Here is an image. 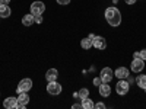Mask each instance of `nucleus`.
<instances>
[{
	"mask_svg": "<svg viewBox=\"0 0 146 109\" xmlns=\"http://www.w3.org/2000/svg\"><path fill=\"white\" fill-rule=\"evenodd\" d=\"M105 20L108 22L110 26L117 28L121 23V12L115 6H110L105 9Z\"/></svg>",
	"mask_w": 146,
	"mask_h": 109,
	"instance_id": "1",
	"label": "nucleus"
},
{
	"mask_svg": "<svg viewBox=\"0 0 146 109\" xmlns=\"http://www.w3.org/2000/svg\"><path fill=\"white\" fill-rule=\"evenodd\" d=\"M129 89H130V84L127 83V80H126V79H118V83L115 84V92H117V95L124 96V95L129 93Z\"/></svg>",
	"mask_w": 146,
	"mask_h": 109,
	"instance_id": "2",
	"label": "nucleus"
},
{
	"mask_svg": "<svg viewBox=\"0 0 146 109\" xmlns=\"http://www.w3.org/2000/svg\"><path fill=\"white\" fill-rule=\"evenodd\" d=\"M62 90H63V86L60 84L57 80H54V81H48V84H47V92L50 93V95H53V96H58L60 93H62Z\"/></svg>",
	"mask_w": 146,
	"mask_h": 109,
	"instance_id": "3",
	"label": "nucleus"
},
{
	"mask_svg": "<svg viewBox=\"0 0 146 109\" xmlns=\"http://www.w3.org/2000/svg\"><path fill=\"white\" fill-rule=\"evenodd\" d=\"M100 77H101L102 83H111V80L114 79V71L110 67H104L100 73Z\"/></svg>",
	"mask_w": 146,
	"mask_h": 109,
	"instance_id": "4",
	"label": "nucleus"
},
{
	"mask_svg": "<svg viewBox=\"0 0 146 109\" xmlns=\"http://www.w3.org/2000/svg\"><path fill=\"white\" fill-rule=\"evenodd\" d=\"M31 89H32V80L31 79H22L18 84V87H16V92L19 95L22 92H29Z\"/></svg>",
	"mask_w": 146,
	"mask_h": 109,
	"instance_id": "5",
	"label": "nucleus"
},
{
	"mask_svg": "<svg viewBox=\"0 0 146 109\" xmlns=\"http://www.w3.org/2000/svg\"><path fill=\"white\" fill-rule=\"evenodd\" d=\"M31 13L34 15V16H36V15H42L44 12H45V5L42 3V2H34L32 5H31Z\"/></svg>",
	"mask_w": 146,
	"mask_h": 109,
	"instance_id": "6",
	"label": "nucleus"
},
{
	"mask_svg": "<svg viewBox=\"0 0 146 109\" xmlns=\"http://www.w3.org/2000/svg\"><path fill=\"white\" fill-rule=\"evenodd\" d=\"M145 68V60H142L140 57L139 58H133L131 61V71L133 73H142Z\"/></svg>",
	"mask_w": 146,
	"mask_h": 109,
	"instance_id": "7",
	"label": "nucleus"
},
{
	"mask_svg": "<svg viewBox=\"0 0 146 109\" xmlns=\"http://www.w3.org/2000/svg\"><path fill=\"white\" fill-rule=\"evenodd\" d=\"M92 47H95L96 50H105L107 48V39L104 38V36L95 35V38L92 39Z\"/></svg>",
	"mask_w": 146,
	"mask_h": 109,
	"instance_id": "8",
	"label": "nucleus"
},
{
	"mask_svg": "<svg viewBox=\"0 0 146 109\" xmlns=\"http://www.w3.org/2000/svg\"><path fill=\"white\" fill-rule=\"evenodd\" d=\"M16 100H18V108H25V106L29 103V95H28V92L19 93V96L16 98Z\"/></svg>",
	"mask_w": 146,
	"mask_h": 109,
	"instance_id": "9",
	"label": "nucleus"
},
{
	"mask_svg": "<svg viewBox=\"0 0 146 109\" xmlns=\"http://www.w3.org/2000/svg\"><path fill=\"white\" fill-rule=\"evenodd\" d=\"M3 106L6 109H16L18 108V100L16 98H13V96H10V98H6L3 100Z\"/></svg>",
	"mask_w": 146,
	"mask_h": 109,
	"instance_id": "10",
	"label": "nucleus"
},
{
	"mask_svg": "<svg viewBox=\"0 0 146 109\" xmlns=\"http://www.w3.org/2000/svg\"><path fill=\"white\" fill-rule=\"evenodd\" d=\"M129 74H130V70L127 67H118L114 71V77H117V79H126Z\"/></svg>",
	"mask_w": 146,
	"mask_h": 109,
	"instance_id": "11",
	"label": "nucleus"
},
{
	"mask_svg": "<svg viewBox=\"0 0 146 109\" xmlns=\"http://www.w3.org/2000/svg\"><path fill=\"white\" fill-rule=\"evenodd\" d=\"M58 79V71L57 68H50V70H47L45 73V80L47 81H54Z\"/></svg>",
	"mask_w": 146,
	"mask_h": 109,
	"instance_id": "12",
	"label": "nucleus"
},
{
	"mask_svg": "<svg viewBox=\"0 0 146 109\" xmlns=\"http://www.w3.org/2000/svg\"><path fill=\"white\" fill-rule=\"evenodd\" d=\"M100 95L102 98H108L111 95V87H110V83H101L100 86Z\"/></svg>",
	"mask_w": 146,
	"mask_h": 109,
	"instance_id": "13",
	"label": "nucleus"
},
{
	"mask_svg": "<svg viewBox=\"0 0 146 109\" xmlns=\"http://www.w3.org/2000/svg\"><path fill=\"white\" fill-rule=\"evenodd\" d=\"M12 13V10L9 7V5L3 3V5H0V18H3V19H7Z\"/></svg>",
	"mask_w": 146,
	"mask_h": 109,
	"instance_id": "14",
	"label": "nucleus"
},
{
	"mask_svg": "<svg viewBox=\"0 0 146 109\" xmlns=\"http://www.w3.org/2000/svg\"><path fill=\"white\" fill-rule=\"evenodd\" d=\"M34 22H35V16L32 13H27L22 16V25L23 26H31Z\"/></svg>",
	"mask_w": 146,
	"mask_h": 109,
	"instance_id": "15",
	"label": "nucleus"
},
{
	"mask_svg": "<svg viewBox=\"0 0 146 109\" xmlns=\"http://www.w3.org/2000/svg\"><path fill=\"white\" fill-rule=\"evenodd\" d=\"M82 108H83V109H94V108H95V103H94V100L89 99V98H83V99H82Z\"/></svg>",
	"mask_w": 146,
	"mask_h": 109,
	"instance_id": "16",
	"label": "nucleus"
},
{
	"mask_svg": "<svg viewBox=\"0 0 146 109\" xmlns=\"http://www.w3.org/2000/svg\"><path fill=\"white\" fill-rule=\"evenodd\" d=\"M136 84L140 89H145L146 87V74H139L136 77Z\"/></svg>",
	"mask_w": 146,
	"mask_h": 109,
	"instance_id": "17",
	"label": "nucleus"
},
{
	"mask_svg": "<svg viewBox=\"0 0 146 109\" xmlns=\"http://www.w3.org/2000/svg\"><path fill=\"white\" fill-rule=\"evenodd\" d=\"M80 47L83 48V50H91V48H92V39L91 38L80 39Z\"/></svg>",
	"mask_w": 146,
	"mask_h": 109,
	"instance_id": "18",
	"label": "nucleus"
},
{
	"mask_svg": "<svg viewBox=\"0 0 146 109\" xmlns=\"http://www.w3.org/2000/svg\"><path fill=\"white\" fill-rule=\"evenodd\" d=\"M78 95H79V99H83V98H88L89 96V90L86 89V87H82L79 92H78Z\"/></svg>",
	"mask_w": 146,
	"mask_h": 109,
	"instance_id": "19",
	"label": "nucleus"
},
{
	"mask_svg": "<svg viewBox=\"0 0 146 109\" xmlns=\"http://www.w3.org/2000/svg\"><path fill=\"white\" fill-rule=\"evenodd\" d=\"M56 2H57V5H60V6H67V5H70L72 0H56Z\"/></svg>",
	"mask_w": 146,
	"mask_h": 109,
	"instance_id": "20",
	"label": "nucleus"
},
{
	"mask_svg": "<svg viewBox=\"0 0 146 109\" xmlns=\"http://www.w3.org/2000/svg\"><path fill=\"white\" fill-rule=\"evenodd\" d=\"M101 83H102V80H101V77H95L94 79V84H95V86H101Z\"/></svg>",
	"mask_w": 146,
	"mask_h": 109,
	"instance_id": "21",
	"label": "nucleus"
},
{
	"mask_svg": "<svg viewBox=\"0 0 146 109\" xmlns=\"http://www.w3.org/2000/svg\"><path fill=\"white\" fill-rule=\"evenodd\" d=\"M95 108H96V109H105L107 106H105V103H102V102H98V103H95Z\"/></svg>",
	"mask_w": 146,
	"mask_h": 109,
	"instance_id": "22",
	"label": "nucleus"
},
{
	"mask_svg": "<svg viewBox=\"0 0 146 109\" xmlns=\"http://www.w3.org/2000/svg\"><path fill=\"white\" fill-rule=\"evenodd\" d=\"M42 20H44L42 19V15H36L35 16V23H42Z\"/></svg>",
	"mask_w": 146,
	"mask_h": 109,
	"instance_id": "23",
	"label": "nucleus"
},
{
	"mask_svg": "<svg viewBox=\"0 0 146 109\" xmlns=\"http://www.w3.org/2000/svg\"><path fill=\"white\" fill-rule=\"evenodd\" d=\"M139 53H140V58L146 61V48H143V50H142V51H139Z\"/></svg>",
	"mask_w": 146,
	"mask_h": 109,
	"instance_id": "24",
	"label": "nucleus"
},
{
	"mask_svg": "<svg viewBox=\"0 0 146 109\" xmlns=\"http://www.w3.org/2000/svg\"><path fill=\"white\" fill-rule=\"evenodd\" d=\"M126 80H127V83H129V84H133V83H135V81H136V80H135V79H133V77H131L130 74H129V76L126 77Z\"/></svg>",
	"mask_w": 146,
	"mask_h": 109,
	"instance_id": "25",
	"label": "nucleus"
},
{
	"mask_svg": "<svg viewBox=\"0 0 146 109\" xmlns=\"http://www.w3.org/2000/svg\"><path fill=\"white\" fill-rule=\"evenodd\" d=\"M137 2V0H124V3L126 5H129V6H131V5H135Z\"/></svg>",
	"mask_w": 146,
	"mask_h": 109,
	"instance_id": "26",
	"label": "nucleus"
},
{
	"mask_svg": "<svg viewBox=\"0 0 146 109\" xmlns=\"http://www.w3.org/2000/svg\"><path fill=\"white\" fill-rule=\"evenodd\" d=\"M82 108V103H75V105H72V109H80Z\"/></svg>",
	"mask_w": 146,
	"mask_h": 109,
	"instance_id": "27",
	"label": "nucleus"
},
{
	"mask_svg": "<svg viewBox=\"0 0 146 109\" xmlns=\"http://www.w3.org/2000/svg\"><path fill=\"white\" fill-rule=\"evenodd\" d=\"M139 57H140V53H139V51L133 53V58H139Z\"/></svg>",
	"mask_w": 146,
	"mask_h": 109,
	"instance_id": "28",
	"label": "nucleus"
},
{
	"mask_svg": "<svg viewBox=\"0 0 146 109\" xmlns=\"http://www.w3.org/2000/svg\"><path fill=\"white\" fill-rule=\"evenodd\" d=\"M73 98H75V99H79V95H78V92H76V93H73Z\"/></svg>",
	"mask_w": 146,
	"mask_h": 109,
	"instance_id": "29",
	"label": "nucleus"
},
{
	"mask_svg": "<svg viewBox=\"0 0 146 109\" xmlns=\"http://www.w3.org/2000/svg\"><path fill=\"white\" fill-rule=\"evenodd\" d=\"M9 2H10V0H3V3H6V5H7Z\"/></svg>",
	"mask_w": 146,
	"mask_h": 109,
	"instance_id": "30",
	"label": "nucleus"
},
{
	"mask_svg": "<svg viewBox=\"0 0 146 109\" xmlns=\"http://www.w3.org/2000/svg\"><path fill=\"white\" fill-rule=\"evenodd\" d=\"M0 5H3V0H0Z\"/></svg>",
	"mask_w": 146,
	"mask_h": 109,
	"instance_id": "31",
	"label": "nucleus"
},
{
	"mask_svg": "<svg viewBox=\"0 0 146 109\" xmlns=\"http://www.w3.org/2000/svg\"><path fill=\"white\" fill-rule=\"evenodd\" d=\"M145 90H146V87H145Z\"/></svg>",
	"mask_w": 146,
	"mask_h": 109,
	"instance_id": "32",
	"label": "nucleus"
}]
</instances>
